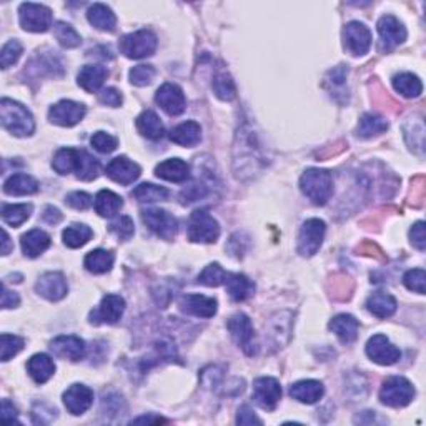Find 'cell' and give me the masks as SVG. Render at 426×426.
Instances as JSON below:
<instances>
[{
	"mask_svg": "<svg viewBox=\"0 0 426 426\" xmlns=\"http://www.w3.org/2000/svg\"><path fill=\"white\" fill-rule=\"evenodd\" d=\"M0 122L6 130L16 137H28L36 130V122L28 108L11 98H2L0 102Z\"/></svg>",
	"mask_w": 426,
	"mask_h": 426,
	"instance_id": "6da1fadb",
	"label": "cell"
},
{
	"mask_svg": "<svg viewBox=\"0 0 426 426\" xmlns=\"http://www.w3.org/2000/svg\"><path fill=\"white\" fill-rule=\"evenodd\" d=\"M300 188L315 205H325L333 195V177L321 168H308L300 178Z\"/></svg>",
	"mask_w": 426,
	"mask_h": 426,
	"instance_id": "7a4b0ae2",
	"label": "cell"
},
{
	"mask_svg": "<svg viewBox=\"0 0 426 426\" xmlns=\"http://www.w3.org/2000/svg\"><path fill=\"white\" fill-rule=\"evenodd\" d=\"M118 47L123 56L133 61L150 57L157 51V36L152 31L142 28V31L123 36L118 42Z\"/></svg>",
	"mask_w": 426,
	"mask_h": 426,
	"instance_id": "3957f363",
	"label": "cell"
},
{
	"mask_svg": "<svg viewBox=\"0 0 426 426\" xmlns=\"http://www.w3.org/2000/svg\"><path fill=\"white\" fill-rule=\"evenodd\" d=\"M415 398V386L403 376H390L380 390L381 403L391 408H403Z\"/></svg>",
	"mask_w": 426,
	"mask_h": 426,
	"instance_id": "277c9868",
	"label": "cell"
},
{
	"mask_svg": "<svg viewBox=\"0 0 426 426\" xmlns=\"http://www.w3.org/2000/svg\"><path fill=\"white\" fill-rule=\"evenodd\" d=\"M220 237V227L207 210H195L188 222V240L195 244H213Z\"/></svg>",
	"mask_w": 426,
	"mask_h": 426,
	"instance_id": "5b68a950",
	"label": "cell"
},
{
	"mask_svg": "<svg viewBox=\"0 0 426 426\" xmlns=\"http://www.w3.org/2000/svg\"><path fill=\"white\" fill-rule=\"evenodd\" d=\"M19 21L24 31L43 33L52 27V11L41 4L26 2L19 7Z\"/></svg>",
	"mask_w": 426,
	"mask_h": 426,
	"instance_id": "8992f818",
	"label": "cell"
},
{
	"mask_svg": "<svg viewBox=\"0 0 426 426\" xmlns=\"http://www.w3.org/2000/svg\"><path fill=\"white\" fill-rule=\"evenodd\" d=\"M227 326H229L232 338L245 351V355L254 356L259 353V345L255 341V330L249 316L245 313H237L229 320Z\"/></svg>",
	"mask_w": 426,
	"mask_h": 426,
	"instance_id": "52a82bcc",
	"label": "cell"
},
{
	"mask_svg": "<svg viewBox=\"0 0 426 426\" xmlns=\"http://www.w3.org/2000/svg\"><path fill=\"white\" fill-rule=\"evenodd\" d=\"M142 220L153 234L163 240H173L178 232V222L172 213L162 208H147L142 212Z\"/></svg>",
	"mask_w": 426,
	"mask_h": 426,
	"instance_id": "ba28073f",
	"label": "cell"
},
{
	"mask_svg": "<svg viewBox=\"0 0 426 426\" xmlns=\"http://www.w3.org/2000/svg\"><path fill=\"white\" fill-rule=\"evenodd\" d=\"M326 225L320 219H310L301 225L298 235V254L303 256H313L320 250L325 239Z\"/></svg>",
	"mask_w": 426,
	"mask_h": 426,
	"instance_id": "9c48e42d",
	"label": "cell"
},
{
	"mask_svg": "<svg viewBox=\"0 0 426 426\" xmlns=\"http://www.w3.org/2000/svg\"><path fill=\"white\" fill-rule=\"evenodd\" d=\"M366 355L370 356L375 363L390 366L395 365L401 358V351L386 338L385 335H373L366 343Z\"/></svg>",
	"mask_w": 426,
	"mask_h": 426,
	"instance_id": "30bf717a",
	"label": "cell"
},
{
	"mask_svg": "<svg viewBox=\"0 0 426 426\" xmlns=\"http://www.w3.org/2000/svg\"><path fill=\"white\" fill-rule=\"evenodd\" d=\"M123 311H125V300L120 295H105L90 313V321L93 325H115L122 318Z\"/></svg>",
	"mask_w": 426,
	"mask_h": 426,
	"instance_id": "8fae6325",
	"label": "cell"
},
{
	"mask_svg": "<svg viewBox=\"0 0 426 426\" xmlns=\"http://www.w3.org/2000/svg\"><path fill=\"white\" fill-rule=\"evenodd\" d=\"M85 117V107L73 100H61L48 110V120L61 127H73Z\"/></svg>",
	"mask_w": 426,
	"mask_h": 426,
	"instance_id": "7c38bea8",
	"label": "cell"
},
{
	"mask_svg": "<svg viewBox=\"0 0 426 426\" xmlns=\"http://www.w3.org/2000/svg\"><path fill=\"white\" fill-rule=\"evenodd\" d=\"M155 102L162 107L163 112H167L168 115L177 117L185 110L187 100L185 93L175 83H163V85L158 88L155 93Z\"/></svg>",
	"mask_w": 426,
	"mask_h": 426,
	"instance_id": "4fadbf2b",
	"label": "cell"
},
{
	"mask_svg": "<svg viewBox=\"0 0 426 426\" xmlns=\"http://www.w3.org/2000/svg\"><path fill=\"white\" fill-rule=\"evenodd\" d=\"M343 41L350 53H353L356 57L365 56L371 47V32L365 24L350 22L343 31Z\"/></svg>",
	"mask_w": 426,
	"mask_h": 426,
	"instance_id": "5bb4252c",
	"label": "cell"
},
{
	"mask_svg": "<svg viewBox=\"0 0 426 426\" xmlns=\"http://www.w3.org/2000/svg\"><path fill=\"white\" fill-rule=\"evenodd\" d=\"M281 398V386L279 380L264 376V378L255 380L254 383V400L255 403L264 410H275Z\"/></svg>",
	"mask_w": 426,
	"mask_h": 426,
	"instance_id": "9a60e30c",
	"label": "cell"
},
{
	"mask_svg": "<svg viewBox=\"0 0 426 426\" xmlns=\"http://www.w3.org/2000/svg\"><path fill=\"white\" fill-rule=\"evenodd\" d=\"M378 33L381 47L386 51L398 47L406 41V28L398 19L393 16H385L378 21Z\"/></svg>",
	"mask_w": 426,
	"mask_h": 426,
	"instance_id": "2e32d148",
	"label": "cell"
},
{
	"mask_svg": "<svg viewBox=\"0 0 426 426\" xmlns=\"http://www.w3.org/2000/svg\"><path fill=\"white\" fill-rule=\"evenodd\" d=\"M36 291L48 301H58L67 295L68 285L66 276L58 271H48L36 284Z\"/></svg>",
	"mask_w": 426,
	"mask_h": 426,
	"instance_id": "e0dca14e",
	"label": "cell"
},
{
	"mask_svg": "<svg viewBox=\"0 0 426 426\" xmlns=\"http://www.w3.org/2000/svg\"><path fill=\"white\" fill-rule=\"evenodd\" d=\"M105 173L108 178L120 183V185H130V183H133L140 177L142 168L138 167V163L128 160L127 157H117L108 162Z\"/></svg>",
	"mask_w": 426,
	"mask_h": 426,
	"instance_id": "ac0fdd59",
	"label": "cell"
},
{
	"mask_svg": "<svg viewBox=\"0 0 426 426\" xmlns=\"http://www.w3.org/2000/svg\"><path fill=\"white\" fill-rule=\"evenodd\" d=\"M178 306L187 315L198 316V318H212L217 313V300L205 295H183L178 301Z\"/></svg>",
	"mask_w": 426,
	"mask_h": 426,
	"instance_id": "d6986e66",
	"label": "cell"
},
{
	"mask_svg": "<svg viewBox=\"0 0 426 426\" xmlns=\"http://www.w3.org/2000/svg\"><path fill=\"white\" fill-rule=\"evenodd\" d=\"M51 350L63 360L78 361L85 356V341L73 335H61L52 340Z\"/></svg>",
	"mask_w": 426,
	"mask_h": 426,
	"instance_id": "ffe728a7",
	"label": "cell"
},
{
	"mask_svg": "<svg viewBox=\"0 0 426 426\" xmlns=\"http://www.w3.org/2000/svg\"><path fill=\"white\" fill-rule=\"evenodd\" d=\"M63 403L72 415H83L93 403V391L85 385H72L63 393Z\"/></svg>",
	"mask_w": 426,
	"mask_h": 426,
	"instance_id": "44dd1931",
	"label": "cell"
},
{
	"mask_svg": "<svg viewBox=\"0 0 426 426\" xmlns=\"http://www.w3.org/2000/svg\"><path fill=\"white\" fill-rule=\"evenodd\" d=\"M155 173L158 178H163L167 182L182 183L190 178V165L180 158H168V160L158 163Z\"/></svg>",
	"mask_w": 426,
	"mask_h": 426,
	"instance_id": "7402d4cb",
	"label": "cell"
},
{
	"mask_svg": "<svg viewBox=\"0 0 426 426\" xmlns=\"http://www.w3.org/2000/svg\"><path fill=\"white\" fill-rule=\"evenodd\" d=\"M27 373L36 383L43 385L56 373V363L48 355L37 353L27 361Z\"/></svg>",
	"mask_w": 426,
	"mask_h": 426,
	"instance_id": "603a6c76",
	"label": "cell"
},
{
	"mask_svg": "<svg viewBox=\"0 0 426 426\" xmlns=\"http://www.w3.org/2000/svg\"><path fill=\"white\" fill-rule=\"evenodd\" d=\"M325 393L323 385L316 380H301L291 385L290 395L291 398L298 400L300 403L313 405L316 401L321 400V396Z\"/></svg>",
	"mask_w": 426,
	"mask_h": 426,
	"instance_id": "cb8c5ba5",
	"label": "cell"
},
{
	"mask_svg": "<svg viewBox=\"0 0 426 426\" xmlns=\"http://www.w3.org/2000/svg\"><path fill=\"white\" fill-rule=\"evenodd\" d=\"M358 328H360L358 320H356L355 316L346 313L336 315L335 318L330 321V330L333 331V333L340 338L341 343L345 345L353 343L356 336H358Z\"/></svg>",
	"mask_w": 426,
	"mask_h": 426,
	"instance_id": "d4e9b609",
	"label": "cell"
},
{
	"mask_svg": "<svg viewBox=\"0 0 426 426\" xmlns=\"http://www.w3.org/2000/svg\"><path fill=\"white\" fill-rule=\"evenodd\" d=\"M225 285L234 301H245L255 293V284L244 274H229Z\"/></svg>",
	"mask_w": 426,
	"mask_h": 426,
	"instance_id": "484cf974",
	"label": "cell"
},
{
	"mask_svg": "<svg viewBox=\"0 0 426 426\" xmlns=\"http://www.w3.org/2000/svg\"><path fill=\"white\" fill-rule=\"evenodd\" d=\"M108 76L107 68L102 66H83L78 72L77 82L83 90L88 93H95L103 85Z\"/></svg>",
	"mask_w": 426,
	"mask_h": 426,
	"instance_id": "4316f807",
	"label": "cell"
},
{
	"mask_svg": "<svg viewBox=\"0 0 426 426\" xmlns=\"http://www.w3.org/2000/svg\"><path fill=\"white\" fill-rule=\"evenodd\" d=\"M22 250L28 259H36V256L42 255L48 246H51V237H48L43 230L33 229L27 232L26 235H22L21 240Z\"/></svg>",
	"mask_w": 426,
	"mask_h": 426,
	"instance_id": "83f0119b",
	"label": "cell"
},
{
	"mask_svg": "<svg viewBox=\"0 0 426 426\" xmlns=\"http://www.w3.org/2000/svg\"><path fill=\"white\" fill-rule=\"evenodd\" d=\"M87 19L93 27L103 32H113L117 26L115 14L112 12L110 7L103 6V4H93L87 11Z\"/></svg>",
	"mask_w": 426,
	"mask_h": 426,
	"instance_id": "f1b7e54d",
	"label": "cell"
},
{
	"mask_svg": "<svg viewBox=\"0 0 426 426\" xmlns=\"http://www.w3.org/2000/svg\"><path fill=\"white\" fill-rule=\"evenodd\" d=\"M366 308L376 318H388L396 311V300L386 291H375L366 300Z\"/></svg>",
	"mask_w": 426,
	"mask_h": 426,
	"instance_id": "f546056e",
	"label": "cell"
},
{
	"mask_svg": "<svg viewBox=\"0 0 426 426\" xmlns=\"http://www.w3.org/2000/svg\"><path fill=\"white\" fill-rule=\"evenodd\" d=\"M202 138V127L197 122H183L170 132V140L182 147H195Z\"/></svg>",
	"mask_w": 426,
	"mask_h": 426,
	"instance_id": "4dcf8cb0",
	"label": "cell"
},
{
	"mask_svg": "<svg viewBox=\"0 0 426 426\" xmlns=\"http://www.w3.org/2000/svg\"><path fill=\"white\" fill-rule=\"evenodd\" d=\"M137 130L142 133L143 137L150 138V140H160L165 133V127L155 112L145 110L137 117Z\"/></svg>",
	"mask_w": 426,
	"mask_h": 426,
	"instance_id": "1f68e13d",
	"label": "cell"
},
{
	"mask_svg": "<svg viewBox=\"0 0 426 426\" xmlns=\"http://www.w3.org/2000/svg\"><path fill=\"white\" fill-rule=\"evenodd\" d=\"M38 190V183L33 177L27 175V173H17V175H12L7 178L6 183H4V192L7 195H32Z\"/></svg>",
	"mask_w": 426,
	"mask_h": 426,
	"instance_id": "d6a6232c",
	"label": "cell"
},
{
	"mask_svg": "<svg viewBox=\"0 0 426 426\" xmlns=\"http://www.w3.org/2000/svg\"><path fill=\"white\" fill-rule=\"evenodd\" d=\"M93 205H95V212L98 215L105 217V219H112V217H115L120 212L123 200L120 195H117L112 190H100L97 193Z\"/></svg>",
	"mask_w": 426,
	"mask_h": 426,
	"instance_id": "836d02e7",
	"label": "cell"
},
{
	"mask_svg": "<svg viewBox=\"0 0 426 426\" xmlns=\"http://www.w3.org/2000/svg\"><path fill=\"white\" fill-rule=\"evenodd\" d=\"M113 261H115V256H113L112 251L98 249L87 254L85 260H83V265H85V269L90 271V274L100 275L107 274V271L112 269Z\"/></svg>",
	"mask_w": 426,
	"mask_h": 426,
	"instance_id": "e575fe53",
	"label": "cell"
},
{
	"mask_svg": "<svg viewBox=\"0 0 426 426\" xmlns=\"http://www.w3.org/2000/svg\"><path fill=\"white\" fill-rule=\"evenodd\" d=\"M393 87L395 90L401 93V95L406 98H416L421 95L423 92V83L416 76L410 72L398 73V76L393 77Z\"/></svg>",
	"mask_w": 426,
	"mask_h": 426,
	"instance_id": "d590c367",
	"label": "cell"
},
{
	"mask_svg": "<svg viewBox=\"0 0 426 426\" xmlns=\"http://www.w3.org/2000/svg\"><path fill=\"white\" fill-rule=\"evenodd\" d=\"M78 162H80V150L76 148H61L53 157L52 167L61 175H67L71 172H77Z\"/></svg>",
	"mask_w": 426,
	"mask_h": 426,
	"instance_id": "8d00e7d4",
	"label": "cell"
},
{
	"mask_svg": "<svg viewBox=\"0 0 426 426\" xmlns=\"http://www.w3.org/2000/svg\"><path fill=\"white\" fill-rule=\"evenodd\" d=\"M388 130V122L383 117L375 115V113H365L358 123V137L361 138H371L380 135Z\"/></svg>",
	"mask_w": 426,
	"mask_h": 426,
	"instance_id": "74e56055",
	"label": "cell"
},
{
	"mask_svg": "<svg viewBox=\"0 0 426 426\" xmlns=\"http://www.w3.org/2000/svg\"><path fill=\"white\" fill-rule=\"evenodd\" d=\"M93 232L90 227L83 225V224H73L71 227H67L63 230V244H66L68 249H80L87 244L88 240L92 239Z\"/></svg>",
	"mask_w": 426,
	"mask_h": 426,
	"instance_id": "f35d334b",
	"label": "cell"
},
{
	"mask_svg": "<svg viewBox=\"0 0 426 426\" xmlns=\"http://www.w3.org/2000/svg\"><path fill=\"white\" fill-rule=\"evenodd\" d=\"M132 197L142 203H155L167 200L168 190L163 187L153 185V183H142L132 192Z\"/></svg>",
	"mask_w": 426,
	"mask_h": 426,
	"instance_id": "ab89813d",
	"label": "cell"
},
{
	"mask_svg": "<svg viewBox=\"0 0 426 426\" xmlns=\"http://www.w3.org/2000/svg\"><path fill=\"white\" fill-rule=\"evenodd\" d=\"M213 92H215V95L220 98V100H225V102H230L234 100L235 95H237V87H235V82L232 80L230 73L227 72H219L215 77H213Z\"/></svg>",
	"mask_w": 426,
	"mask_h": 426,
	"instance_id": "60d3db41",
	"label": "cell"
},
{
	"mask_svg": "<svg viewBox=\"0 0 426 426\" xmlns=\"http://www.w3.org/2000/svg\"><path fill=\"white\" fill-rule=\"evenodd\" d=\"M32 213V205L21 203V205H4L2 219L11 227H21Z\"/></svg>",
	"mask_w": 426,
	"mask_h": 426,
	"instance_id": "b9f144b4",
	"label": "cell"
},
{
	"mask_svg": "<svg viewBox=\"0 0 426 426\" xmlns=\"http://www.w3.org/2000/svg\"><path fill=\"white\" fill-rule=\"evenodd\" d=\"M53 33H56L58 43L66 48H76L80 46L82 42V38L77 33L76 28L67 22H57L56 26H53Z\"/></svg>",
	"mask_w": 426,
	"mask_h": 426,
	"instance_id": "7bdbcfd3",
	"label": "cell"
},
{
	"mask_svg": "<svg viewBox=\"0 0 426 426\" xmlns=\"http://www.w3.org/2000/svg\"><path fill=\"white\" fill-rule=\"evenodd\" d=\"M98 170H100V163H98L97 158L85 150H80V162H78V168L76 172L77 177L80 180L90 182L93 178H97Z\"/></svg>",
	"mask_w": 426,
	"mask_h": 426,
	"instance_id": "ee69618b",
	"label": "cell"
},
{
	"mask_svg": "<svg viewBox=\"0 0 426 426\" xmlns=\"http://www.w3.org/2000/svg\"><path fill=\"white\" fill-rule=\"evenodd\" d=\"M227 279H229V274L222 269L220 264H210L198 275V284L205 286H220L225 284Z\"/></svg>",
	"mask_w": 426,
	"mask_h": 426,
	"instance_id": "f6af8a7d",
	"label": "cell"
},
{
	"mask_svg": "<svg viewBox=\"0 0 426 426\" xmlns=\"http://www.w3.org/2000/svg\"><path fill=\"white\" fill-rule=\"evenodd\" d=\"M24 345H26V340L21 338V336L4 333L0 336V351H2L0 358H2V361H9L12 356H16L19 351H22Z\"/></svg>",
	"mask_w": 426,
	"mask_h": 426,
	"instance_id": "bcb514c9",
	"label": "cell"
},
{
	"mask_svg": "<svg viewBox=\"0 0 426 426\" xmlns=\"http://www.w3.org/2000/svg\"><path fill=\"white\" fill-rule=\"evenodd\" d=\"M21 56H22L21 42L9 41L6 46L2 47V52H0V63H2V68L12 67L14 63H17Z\"/></svg>",
	"mask_w": 426,
	"mask_h": 426,
	"instance_id": "7dc6e473",
	"label": "cell"
},
{
	"mask_svg": "<svg viewBox=\"0 0 426 426\" xmlns=\"http://www.w3.org/2000/svg\"><path fill=\"white\" fill-rule=\"evenodd\" d=\"M92 147L100 153H112L118 147V140L107 132H95L90 138Z\"/></svg>",
	"mask_w": 426,
	"mask_h": 426,
	"instance_id": "c3c4849f",
	"label": "cell"
},
{
	"mask_svg": "<svg viewBox=\"0 0 426 426\" xmlns=\"http://www.w3.org/2000/svg\"><path fill=\"white\" fill-rule=\"evenodd\" d=\"M403 284L408 290L416 291V293H420V295H425V284H426L425 270L415 269V270L406 271L403 276Z\"/></svg>",
	"mask_w": 426,
	"mask_h": 426,
	"instance_id": "681fc988",
	"label": "cell"
},
{
	"mask_svg": "<svg viewBox=\"0 0 426 426\" xmlns=\"http://www.w3.org/2000/svg\"><path fill=\"white\" fill-rule=\"evenodd\" d=\"M110 232L115 234L120 240H130L133 234H135V227H133L130 217L123 215L113 222V224H110Z\"/></svg>",
	"mask_w": 426,
	"mask_h": 426,
	"instance_id": "f907efd6",
	"label": "cell"
},
{
	"mask_svg": "<svg viewBox=\"0 0 426 426\" xmlns=\"http://www.w3.org/2000/svg\"><path fill=\"white\" fill-rule=\"evenodd\" d=\"M155 77V68L152 66H137L130 71V82L137 87H145Z\"/></svg>",
	"mask_w": 426,
	"mask_h": 426,
	"instance_id": "816d5d0a",
	"label": "cell"
},
{
	"mask_svg": "<svg viewBox=\"0 0 426 426\" xmlns=\"http://www.w3.org/2000/svg\"><path fill=\"white\" fill-rule=\"evenodd\" d=\"M66 203L76 210H87L92 205V197L85 192H72L66 197Z\"/></svg>",
	"mask_w": 426,
	"mask_h": 426,
	"instance_id": "f5cc1de1",
	"label": "cell"
},
{
	"mask_svg": "<svg viewBox=\"0 0 426 426\" xmlns=\"http://www.w3.org/2000/svg\"><path fill=\"white\" fill-rule=\"evenodd\" d=\"M98 100H100L103 105L120 107L122 102H123V97H122V93L117 90V88L108 87V88H103V90L100 92V95H98Z\"/></svg>",
	"mask_w": 426,
	"mask_h": 426,
	"instance_id": "db71d44e",
	"label": "cell"
},
{
	"mask_svg": "<svg viewBox=\"0 0 426 426\" xmlns=\"http://www.w3.org/2000/svg\"><path fill=\"white\" fill-rule=\"evenodd\" d=\"M410 239L413 246H416L420 251H425L426 246V235H425V224L423 222H416L410 230Z\"/></svg>",
	"mask_w": 426,
	"mask_h": 426,
	"instance_id": "11a10c76",
	"label": "cell"
},
{
	"mask_svg": "<svg viewBox=\"0 0 426 426\" xmlns=\"http://www.w3.org/2000/svg\"><path fill=\"white\" fill-rule=\"evenodd\" d=\"M237 423L239 425H261V420L256 416L249 405L240 406L239 415H237Z\"/></svg>",
	"mask_w": 426,
	"mask_h": 426,
	"instance_id": "9f6ffc18",
	"label": "cell"
},
{
	"mask_svg": "<svg viewBox=\"0 0 426 426\" xmlns=\"http://www.w3.org/2000/svg\"><path fill=\"white\" fill-rule=\"evenodd\" d=\"M21 303V298L16 291H11L7 289V285H2V308H14V306H19Z\"/></svg>",
	"mask_w": 426,
	"mask_h": 426,
	"instance_id": "6f0895ef",
	"label": "cell"
},
{
	"mask_svg": "<svg viewBox=\"0 0 426 426\" xmlns=\"http://www.w3.org/2000/svg\"><path fill=\"white\" fill-rule=\"evenodd\" d=\"M17 415L19 413H17L16 406H14L9 400H4L2 401V421H4V423H6V425H12L14 421H16V423H17V421H19L17 420Z\"/></svg>",
	"mask_w": 426,
	"mask_h": 426,
	"instance_id": "680465c9",
	"label": "cell"
},
{
	"mask_svg": "<svg viewBox=\"0 0 426 426\" xmlns=\"http://www.w3.org/2000/svg\"><path fill=\"white\" fill-rule=\"evenodd\" d=\"M42 219H43V222H47L48 225H57L58 222L62 220V213L56 207H46Z\"/></svg>",
	"mask_w": 426,
	"mask_h": 426,
	"instance_id": "91938a15",
	"label": "cell"
},
{
	"mask_svg": "<svg viewBox=\"0 0 426 426\" xmlns=\"http://www.w3.org/2000/svg\"><path fill=\"white\" fill-rule=\"evenodd\" d=\"M162 418H152V416H140V418L133 420V423H160Z\"/></svg>",
	"mask_w": 426,
	"mask_h": 426,
	"instance_id": "94428289",
	"label": "cell"
},
{
	"mask_svg": "<svg viewBox=\"0 0 426 426\" xmlns=\"http://www.w3.org/2000/svg\"><path fill=\"white\" fill-rule=\"evenodd\" d=\"M2 235H4V249H2V255H9V251H11V239H9V235H7V232H6V230L2 232Z\"/></svg>",
	"mask_w": 426,
	"mask_h": 426,
	"instance_id": "6125c7cd",
	"label": "cell"
}]
</instances>
